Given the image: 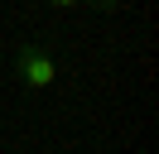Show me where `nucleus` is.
I'll return each instance as SVG.
<instances>
[{
	"mask_svg": "<svg viewBox=\"0 0 159 154\" xmlns=\"http://www.w3.org/2000/svg\"><path fill=\"white\" fill-rule=\"evenodd\" d=\"M77 5H97V10H116L120 0H77Z\"/></svg>",
	"mask_w": 159,
	"mask_h": 154,
	"instance_id": "obj_2",
	"label": "nucleus"
},
{
	"mask_svg": "<svg viewBox=\"0 0 159 154\" xmlns=\"http://www.w3.org/2000/svg\"><path fill=\"white\" fill-rule=\"evenodd\" d=\"M15 77H20L29 92H48L53 82H58V58H53V48L43 43H20V53H15Z\"/></svg>",
	"mask_w": 159,
	"mask_h": 154,
	"instance_id": "obj_1",
	"label": "nucleus"
},
{
	"mask_svg": "<svg viewBox=\"0 0 159 154\" xmlns=\"http://www.w3.org/2000/svg\"><path fill=\"white\" fill-rule=\"evenodd\" d=\"M48 5H58V10H72V5H77V0H48Z\"/></svg>",
	"mask_w": 159,
	"mask_h": 154,
	"instance_id": "obj_3",
	"label": "nucleus"
}]
</instances>
